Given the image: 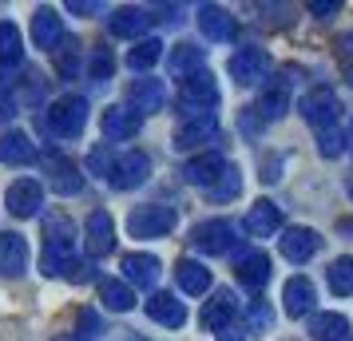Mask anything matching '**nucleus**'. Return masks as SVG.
<instances>
[{"label": "nucleus", "instance_id": "nucleus-1", "mask_svg": "<svg viewBox=\"0 0 353 341\" xmlns=\"http://www.w3.org/2000/svg\"><path fill=\"white\" fill-rule=\"evenodd\" d=\"M76 262V230L64 214H52L44 223V254H40V270L44 274H64L68 266Z\"/></svg>", "mask_w": 353, "mask_h": 341}, {"label": "nucleus", "instance_id": "nucleus-2", "mask_svg": "<svg viewBox=\"0 0 353 341\" xmlns=\"http://www.w3.org/2000/svg\"><path fill=\"white\" fill-rule=\"evenodd\" d=\"M88 123V99L83 96H60L44 112V127L56 135V139H76Z\"/></svg>", "mask_w": 353, "mask_h": 341}, {"label": "nucleus", "instance_id": "nucleus-3", "mask_svg": "<svg viewBox=\"0 0 353 341\" xmlns=\"http://www.w3.org/2000/svg\"><path fill=\"white\" fill-rule=\"evenodd\" d=\"M179 107L191 115H214V107H219V83H214V76L207 68L187 76V80H179Z\"/></svg>", "mask_w": 353, "mask_h": 341}, {"label": "nucleus", "instance_id": "nucleus-4", "mask_svg": "<svg viewBox=\"0 0 353 341\" xmlns=\"http://www.w3.org/2000/svg\"><path fill=\"white\" fill-rule=\"evenodd\" d=\"M179 214L171 207H159V203H147V207H135L128 214V230L131 238H167L175 230Z\"/></svg>", "mask_w": 353, "mask_h": 341}, {"label": "nucleus", "instance_id": "nucleus-5", "mask_svg": "<svg viewBox=\"0 0 353 341\" xmlns=\"http://www.w3.org/2000/svg\"><path fill=\"white\" fill-rule=\"evenodd\" d=\"M191 246L199 254H230L239 246V227L230 218H207L191 230Z\"/></svg>", "mask_w": 353, "mask_h": 341}, {"label": "nucleus", "instance_id": "nucleus-6", "mask_svg": "<svg viewBox=\"0 0 353 341\" xmlns=\"http://www.w3.org/2000/svg\"><path fill=\"white\" fill-rule=\"evenodd\" d=\"M147 175H151V159H147L143 151H123L108 167V179H112L115 191H135V187L147 183Z\"/></svg>", "mask_w": 353, "mask_h": 341}, {"label": "nucleus", "instance_id": "nucleus-7", "mask_svg": "<svg viewBox=\"0 0 353 341\" xmlns=\"http://www.w3.org/2000/svg\"><path fill=\"white\" fill-rule=\"evenodd\" d=\"M302 119L310 123V127H318V131H325V127H334L337 123V96L330 92V87H314V92H305L302 96Z\"/></svg>", "mask_w": 353, "mask_h": 341}, {"label": "nucleus", "instance_id": "nucleus-8", "mask_svg": "<svg viewBox=\"0 0 353 341\" xmlns=\"http://www.w3.org/2000/svg\"><path fill=\"white\" fill-rule=\"evenodd\" d=\"M44 171H48V183H52V191L56 195H80L83 191V175H80V167L68 159V155H60V151H48L44 155Z\"/></svg>", "mask_w": 353, "mask_h": 341}, {"label": "nucleus", "instance_id": "nucleus-9", "mask_svg": "<svg viewBox=\"0 0 353 341\" xmlns=\"http://www.w3.org/2000/svg\"><path fill=\"white\" fill-rule=\"evenodd\" d=\"M83 246H88V258L92 262L115 250V223H112V214L108 211H92L88 214V223H83Z\"/></svg>", "mask_w": 353, "mask_h": 341}, {"label": "nucleus", "instance_id": "nucleus-10", "mask_svg": "<svg viewBox=\"0 0 353 341\" xmlns=\"http://www.w3.org/2000/svg\"><path fill=\"white\" fill-rule=\"evenodd\" d=\"M219 135V119L214 115H187L175 127V151H199Z\"/></svg>", "mask_w": 353, "mask_h": 341}, {"label": "nucleus", "instance_id": "nucleus-11", "mask_svg": "<svg viewBox=\"0 0 353 341\" xmlns=\"http://www.w3.org/2000/svg\"><path fill=\"white\" fill-rule=\"evenodd\" d=\"M278 246H282V258L294 262V266H302V262H310L314 254L321 250V234L310 227H290L282 238H278Z\"/></svg>", "mask_w": 353, "mask_h": 341}, {"label": "nucleus", "instance_id": "nucleus-12", "mask_svg": "<svg viewBox=\"0 0 353 341\" xmlns=\"http://www.w3.org/2000/svg\"><path fill=\"white\" fill-rule=\"evenodd\" d=\"M8 211L17 214V218H32V214H40V207H44V187L36 179H17L12 187H8Z\"/></svg>", "mask_w": 353, "mask_h": 341}, {"label": "nucleus", "instance_id": "nucleus-13", "mask_svg": "<svg viewBox=\"0 0 353 341\" xmlns=\"http://www.w3.org/2000/svg\"><path fill=\"white\" fill-rule=\"evenodd\" d=\"M226 68H230V80L242 83V87H250L254 80H262V72H266V52L262 48H239L230 60H226Z\"/></svg>", "mask_w": 353, "mask_h": 341}, {"label": "nucleus", "instance_id": "nucleus-14", "mask_svg": "<svg viewBox=\"0 0 353 341\" xmlns=\"http://www.w3.org/2000/svg\"><path fill=\"white\" fill-rule=\"evenodd\" d=\"M24 270H28V242H24V234L0 230V274L20 278Z\"/></svg>", "mask_w": 353, "mask_h": 341}, {"label": "nucleus", "instance_id": "nucleus-15", "mask_svg": "<svg viewBox=\"0 0 353 341\" xmlns=\"http://www.w3.org/2000/svg\"><path fill=\"white\" fill-rule=\"evenodd\" d=\"M32 40H36V48H44V52L60 48V40H64V20H60L56 8L44 4V8L32 12Z\"/></svg>", "mask_w": 353, "mask_h": 341}, {"label": "nucleus", "instance_id": "nucleus-16", "mask_svg": "<svg viewBox=\"0 0 353 341\" xmlns=\"http://www.w3.org/2000/svg\"><path fill=\"white\" fill-rule=\"evenodd\" d=\"M314 302H318V290H314V282L305 274H294L286 282V290H282V306H286L290 318H305V313H314Z\"/></svg>", "mask_w": 353, "mask_h": 341}, {"label": "nucleus", "instance_id": "nucleus-17", "mask_svg": "<svg viewBox=\"0 0 353 341\" xmlns=\"http://www.w3.org/2000/svg\"><path fill=\"white\" fill-rule=\"evenodd\" d=\"M234 313H239V298H234L230 290H214L210 302L203 306V313H199V322L219 333V329H226V325H234Z\"/></svg>", "mask_w": 353, "mask_h": 341}, {"label": "nucleus", "instance_id": "nucleus-18", "mask_svg": "<svg viewBox=\"0 0 353 341\" xmlns=\"http://www.w3.org/2000/svg\"><path fill=\"white\" fill-rule=\"evenodd\" d=\"M99 127H103V139H112V143H123V139H135V131H139V115L128 112V107H103L99 115Z\"/></svg>", "mask_w": 353, "mask_h": 341}, {"label": "nucleus", "instance_id": "nucleus-19", "mask_svg": "<svg viewBox=\"0 0 353 341\" xmlns=\"http://www.w3.org/2000/svg\"><path fill=\"white\" fill-rule=\"evenodd\" d=\"M226 171V159L219 155V151H207V155H199V159H191L187 167H183V179L191 183V187H203V191H210L214 183H219V175Z\"/></svg>", "mask_w": 353, "mask_h": 341}, {"label": "nucleus", "instance_id": "nucleus-20", "mask_svg": "<svg viewBox=\"0 0 353 341\" xmlns=\"http://www.w3.org/2000/svg\"><path fill=\"white\" fill-rule=\"evenodd\" d=\"M242 230H246L250 238H270V234H278V230H282V211H278L274 203H266V198H262V203H254V207H250V214L242 218Z\"/></svg>", "mask_w": 353, "mask_h": 341}, {"label": "nucleus", "instance_id": "nucleus-21", "mask_svg": "<svg viewBox=\"0 0 353 341\" xmlns=\"http://www.w3.org/2000/svg\"><path fill=\"white\" fill-rule=\"evenodd\" d=\"M159 258L155 254H128L123 258V278H128L131 290H151L159 282Z\"/></svg>", "mask_w": 353, "mask_h": 341}, {"label": "nucleus", "instance_id": "nucleus-22", "mask_svg": "<svg viewBox=\"0 0 353 341\" xmlns=\"http://www.w3.org/2000/svg\"><path fill=\"white\" fill-rule=\"evenodd\" d=\"M147 318L155 325H167V329H179L187 322V306L179 302L175 293H151L147 298Z\"/></svg>", "mask_w": 353, "mask_h": 341}, {"label": "nucleus", "instance_id": "nucleus-23", "mask_svg": "<svg viewBox=\"0 0 353 341\" xmlns=\"http://www.w3.org/2000/svg\"><path fill=\"white\" fill-rule=\"evenodd\" d=\"M128 99L135 112L143 115H155L163 107V99H167V87H163V80H151V76H143V80H135L128 87Z\"/></svg>", "mask_w": 353, "mask_h": 341}, {"label": "nucleus", "instance_id": "nucleus-24", "mask_svg": "<svg viewBox=\"0 0 353 341\" xmlns=\"http://www.w3.org/2000/svg\"><path fill=\"white\" fill-rule=\"evenodd\" d=\"M199 28H203L207 40H234V32H239L234 17L226 8H219V4H203L199 8Z\"/></svg>", "mask_w": 353, "mask_h": 341}, {"label": "nucleus", "instance_id": "nucleus-25", "mask_svg": "<svg viewBox=\"0 0 353 341\" xmlns=\"http://www.w3.org/2000/svg\"><path fill=\"white\" fill-rule=\"evenodd\" d=\"M203 60H207V48H199V44H175V48L167 52V72L175 80H187L194 72H203Z\"/></svg>", "mask_w": 353, "mask_h": 341}, {"label": "nucleus", "instance_id": "nucleus-26", "mask_svg": "<svg viewBox=\"0 0 353 341\" xmlns=\"http://www.w3.org/2000/svg\"><path fill=\"white\" fill-rule=\"evenodd\" d=\"M239 286L250 293H262V286L270 282V258L262 254V250H254V254H246V258H239Z\"/></svg>", "mask_w": 353, "mask_h": 341}, {"label": "nucleus", "instance_id": "nucleus-27", "mask_svg": "<svg viewBox=\"0 0 353 341\" xmlns=\"http://www.w3.org/2000/svg\"><path fill=\"white\" fill-rule=\"evenodd\" d=\"M108 28H112V36H123V40H143V32L151 28V17L143 8H115Z\"/></svg>", "mask_w": 353, "mask_h": 341}, {"label": "nucleus", "instance_id": "nucleus-28", "mask_svg": "<svg viewBox=\"0 0 353 341\" xmlns=\"http://www.w3.org/2000/svg\"><path fill=\"white\" fill-rule=\"evenodd\" d=\"M175 278H179V286H183V293H191V298H199V293H207L210 286H214L210 270L203 266V262H194V258H179L175 262Z\"/></svg>", "mask_w": 353, "mask_h": 341}, {"label": "nucleus", "instance_id": "nucleus-29", "mask_svg": "<svg viewBox=\"0 0 353 341\" xmlns=\"http://www.w3.org/2000/svg\"><path fill=\"white\" fill-rule=\"evenodd\" d=\"M0 163L28 167V163H36V143L24 131H4V135H0Z\"/></svg>", "mask_w": 353, "mask_h": 341}, {"label": "nucleus", "instance_id": "nucleus-30", "mask_svg": "<svg viewBox=\"0 0 353 341\" xmlns=\"http://www.w3.org/2000/svg\"><path fill=\"white\" fill-rule=\"evenodd\" d=\"M250 112H254L262 123H278V119L290 112V92H286V83H274V87H266Z\"/></svg>", "mask_w": 353, "mask_h": 341}, {"label": "nucleus", "instance_id": "nucleus-31", "mask_svg": "<svg viewBox=\"0 0 353 341\" xmlns=\"http://www.w3.org/2000/svg\"><path fill=\"white\" fill-rule=\"evenodd\" d=\"M310 338L314 341H345L350 338V318L345 313H314L310 318Z\"/></svg>", "mask_w": 353, "mask_h": 341}, {"label": "nucleus", "instance_id": "nucleus-32", "mask_svg": "<svg viewBox=\"0 0 353 341\" xmlns=\"http://www.w3.org/2000/svg\"><path fill=\"white\" fill-rule=\"evenodd\" d=\"M99 302H103V309H112V313H128L135 306V290H131L128 282H119V278H103L99 282Z\"/></svg>", "mask_w": 353, "mask_h": 341}, {"label": "nucleus", "instance_id": "nucleus-33", "mask_svg": "<svg viewBox=\"0 0 353 341\" xmlns=\"http://www.w3.org/2000/svg\"><path fill=\"white\" fill-rule=\"evenodd\" d=\"M24 60V40L12 20H0V68H20Z\"/></svg>", "mask_w": 353, "mask_h": 341}, {"label": "nucleus", "instance_id": "nucleus-34", "mask_svg": "<svg viewBox=\"0 0 353 341\" xmlns=\"http://www.w3.org/2000/svg\"><path fill=\"white\" fill-rule=\"evenodd\" d=\"M163 56V40H155V36H143V40H135V48L128 52V64L131 72H147V68H155Z\"/></svg>", "mask_w": 353, "mask_h": 341}, {"label": "nucleus", "instance_id": "nucleus-35", "mask_svg": "<svg viewBox=\"0 0 353 341\" xmlns=\"http://www.w3.org/2000/svg\"><path fill=\"white\" fill-rule=\"evenodd\" d=\"M325 282L337 298H350L353 293V258H334L330 270H325Z\"/></svg>", "mask_w": 353, "mask_h": 341}, {"label": "nucleus", "instance_id": "nucleus-36", "mask_svg": "<svg viewBox=\"0 0 353 341\" xmlns=\"http://www.w3.org/2000/svg\"><path fill=\"white\" fill-rule=\"evenodd\" d=\"M239 191H242V175H239V167H226L223 175H219V183L210 187L207 195H210V203H226V198H239Z\"/></svg>", "mask_w": 353, "mask_h": 341}, {"label": "nucleus", "instance_id": "nucleus-37", "mask_svg": "<svg viewBox=\"0 0 353 341\" xmlns=\"http://www.w3.org/2000/svg\"><path fill=\"white\" fill-rule=\"evenodd\" d=\"M52 56H56V72L60 76H76V68H80V40H60V48Z\"/></svg>", "mask_w": 353, "mask_h": 341}, {"label": "nucleus", "instance_id": "nucleus-38", "mask_svg": "<svg viewBox=\"0 0 353 341\" xmlns=\"http://www.w3.org/2000/svg\"><path fill=\"white\" fill-rule=\"evenodd\" d=\"M318 151L325 155V159H337L341 151H345V135L337 127H325V131H318Z\"/></svg>", "mask_w": 353, "mask_h": 341}, {"label": "nucleus", "instance_id": "nucleus-39", "mask_svg": "<svg viewBox=\"0 0 353 341\" xmlns=\"http://www.w3.org/2000/svg\"><path fill=\"white\" fill-rule=\"evenodd\" d=\"M112 72H115L112 52H108V48H99L96 56H92V68H88V76H92L96 83H108V80H112Z\"/></svg>", "mask_w": 353, "mask_h": 341}, {"label": "nucleus", "instance_id": "nucleus-40", "mask_svg": "<svg viewBox=\"0 0 353 341\" xmlns=\"http://www.w3.org/2000/svg\"><path fill=\"white\" fill-rule=\"evenodd\" d=\"M103 333V322H99L96 309H80V329H76V341H96Z\"/></svg>", "mask_w": 353, "mask_h": 341}, {"label": "nucleus", "instance_id": "nucleus-41", "mask_svg": "<svg viewBox=\"0 0 353 341\" xmlns=\"http://www.w3.org/2000/svg\"><path fill=\"white\" fill-rule=\"evenodd\" d=\"M246 322H250V333H262V329H270V325H274L270 306H266V302H254V306H250V313H246Z\"/></svg>", "mask_w": 353, "mask_h": 341}, {"label": "nucleus", "instance_id": "nucleus-42", "mask_svg": "<svg viewBox=\"0 0 353 341\" xmlns=\"http://www.w3.org/2000/svg\"><path fill=\"white\" fill-rule=\"evenodd\" d=\"M310 12L318 20H334L341 12V0H310Z\"/></svg>", "mask_w": 353, "mask_h": 341}, {"label": "nucleus", "instance_id": "nucleus-43", "mask_svg": "<svg viewBox=\"0 0 353 341\" xmlns=\"http://www.w3.org/2000/svg\"><path fill=\"white\" fill-rule=\"evenodd\" d=\"M64 274L72 278V282H88V278H92V262H72Z\"/></svg>", "mask_w": 353, "mask_h": 341}, {"label": "nucleus", "instance_id": "nucleus-44", "mask_svg": "<svg viewBox=\"0 0 353 341\" xmlns=\"http://www.w3.org/2000/svg\"><path fill=\"white\" fill-rule=\"evenodd\" d=\"M88 167H92V171H108V167H112L108 151H103V147H96V151H92V159H88Z\"/></svg>", "mask_w": 353, "mask_h": 341}, {"label": "nucleus", "instance_id": "nucleus-45", "mask_svg": "<svg viewBox=\"0 0 353 341\" xmlns=\"http://www.w3.org/2000/svg\"><path fill=\"white\" fill-rule=\"evenodd\" d=\"M68 8H72L76 17H96V12H99V4H92V0H72Z\"/></svg>", "mask_w": 353, "mask_h": 341}, {"label": "nucleus", "instance_id": "nucleus-46", "mask_svg": "<svg viewBox=\"0 0 353 341\" xmlns=\"http://www.w3.org/2000/svg\"><path fill=\"white\" fill-rule=\"evenodd\" d=\"M262 179H266V183H278V179H282V155L266 163V171H262Z\"/></svg>", "mask_w": 353, "mask_h": 341}, {"label": "nucleus", "instance_id": "nucleus-47", "mask_svg": "<svg viewBox=\"0 0 353 341\" xmlns=\"http://www.w3.org/2000/svg\"><path fill=\"white\" fill-rule=\"evenodd\" d=\"M219 341H246V333L239 325H226V329H219Z\"/></svg>", "mask_w": 353, "mask_h": 341}, {"label": "nucleus", "instance_id": "nucleus-48", "mask_svg": "<svg viewBox=\"0 0 353 341\" xmlns=\"http://www.w3.org/2000/svg\"><path fill=\"white\" fill-rule=\"evenodd\" d=\"M17 115V99L12 96H0V119H12Z\"/></svg>", "mask_w": 353, "mask_h": 341}, {"label": "nucleus", "instance_id": "nucleus-49", "mask_svg": "<svg viewBox=\"0 0 353 341\" xmlns=\"http://www.w3.org/2000/svg\"><path fill=\"white\" fill-rule=\"evenodd\" d=\"M119 341H143V338H135V333H123V338H119Z\"/></svg>", "mask_w": 353, "mask_h": 341}, {"label": "nucleus", "instance_id": "nucleus-50", "mask_svg": "<svg viewBox=\"0 0 353 341\" xmlns=\"http://www.w3.org/2000/svg\"><path fill=\"white\" fill-rule=\"evenodd\" d=\"M56 341H76V338H72V333H60V338H56Z\"/></svg>", "mask_w": 353, "mask_h": 341}, {"label": "nucleus", "instance_id": "nucleus-51", "mask_svg": "<svg viewBox=\"0 0 353 341\" xmlns=\"http://www.w3.org/2000/svg\"><path fill=\"white\" fill-rule=\"evenodd\" d=\"M350 151H353V123H350Z\"/></svg>", "mask_w": 353, "mask_h": 341}, {"label": "nucleus", "instance_id": "nucleus-52", "mask_svg": "<svg viewBox=\"0 0 353 341\" xmlns=\"http://www.w3.org/2000/svg\"><path fill=\"white\" fill-rule=\"evenodd\" d=\"M350 52H353V32H350Z\"/></svg>", "mask_w": 353, "mask_h": 341}]
</instances>
